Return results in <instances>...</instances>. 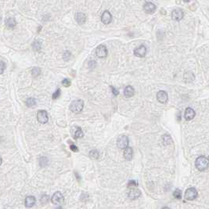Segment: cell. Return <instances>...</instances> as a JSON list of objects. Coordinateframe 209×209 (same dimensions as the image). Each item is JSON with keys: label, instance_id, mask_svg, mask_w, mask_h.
<instances>
[{"label": "cell", "instance_id": "6da1fadb", "mask_svg": "<svg viewBox=\"0 0 209 209\" xmlns=\"http://www.w3.org/2000/svg\"><path fill=\"white\" fill-rule=\"evenodd\" d=\"M196 167L199 171H205L208 169L209 165V159L205 156H201L196 160Z\"/></svg>", "mask_w": 209, "mask_h": 209}, {"label": "cell", "instance_id": "7a4b0ae2", "mask_svg": "<svg viewBox=\"0 0 209 209\" xmlns=\"http://www.w3.org/2000/svg\"><path fill=\"white\" fill-rule=\"evenodd\" d=\"M84 107V102L82 100H74L70 105V110L73 113H80Z\"/></svg>", "mask_w": 209, "mask_h": 209}, {"label": "cell", "instance_id": "3957f363", "mask_svg": "<svg viewBox=\"0 0 209 209\" xmlns=\"http://www.w3.org/2000/svg\"><path fill=\"white\" fill-rule=\"evenodd\" d=\"M117 146L119 149H125L128 146V138L125 135H122L117 140Z\"/></svg>", "mask_w": 209, "mask_h": 209}, {"label": "cell", "instance_id": "277c9868", "mask_svg": "<svg viewBox=\"0 0 209 209\" xmlns=\"http://www.w3.org/2000/svg\"><path fill=\"white\" fill-rule=\"evenodd\" d=\"M185 198L187 200V201H193L197 198V190L191 187V188H188V189L186 190L184 195Z\"/></svg>", "mask_w": 209, "mask_h": 209}, {"label": "cell", "instance_id": "5b68a950", "mask_svg": "<svg viewBox=\"0 0 209 209\" xmlns=\"http://www.w3.org/2000/svg\"><path fill=\"white\" fill-rule=\"evenodd\" d=\"M37 119L42 124L47 123L49 121V118H48V114H47L46 110H39L37 113Z\"/></svg>", "mask_w": 209, "mask_h": 209}, {"label": "cell", "instance_id": "8992f818", "mask_svg": "<svg viewBox=\"0 0 209 209\" xmlns=\"http://www.w3.org/2000/svg\"><path fill=\"white\" fill-rule=\"evenodd\" d=\"M51 201H52V203L53 205H61L63 202V194L60 191H57V192L53 193V195L52 196Z\"/></svg>", "mask_w": 209, "mask_h": 209}, {"label": "cell", "instance_id": "52a82bcc", "mask_svg": "<svg viewBox=\"0 0 209 209\" xmlns=\"http://www.w3.org/2000/svg\"><path fill=\"white\" fill-rule=\"evenodd\" d=\"M183 16H184V13L181 9L178 8L174 10L172 12V14H171V16H172V19L175 21H179L182 19L183 18Z\"/></svg>", "mask_w": 209, "mask_h": 209}, {"label": "cell", "instance_id": "ba28073f", "mask_svg": "<svg viewBox=\"0 0 209 209\" xmlns=\"http://www.w3.org/2000/svg\"><path fill=\"white\" fill-rule=\"evenodd\" d=\"M96 54L100 58H105L107 56V49L104 45H100L96 49Z\"/></svg>", "mask_w": 209, "mask_h": 209}, {"label": "cell", "instance_id": "9c48e42d", "mask_svg": "<svg viewBox=\"0 0 209 209\" xmlns=\"http://www.w3.org/2000/svg\"><path fill=\"white\" fill-rule=\"evenodd\" d=\"M157 99L161 104H165L168 101V99H169L168 93L165 91L160 90L157 93Z\"/></svg>", "mask_w": 209, "mask_h": 209}, {"label": "cell", "instance_id": "30bf717a", "mask_svg": "<svg viewBox=\"0 0 209 209\" xmlns=\"http://www.w3.org/2000/svg\"><path fill=\"white\" fill-rule=\"evenodd\" d=\"M146 53V48L145 46L142 45L139 46L138 48L135 49L134 55L137 57H144Z\"/></svg>", "mask_w": 209, "mask_h": 209}, {"label": "cell", "instance_id": "8fae6325", "mask_svg": "<svg viewBox=\"0 0 209 209\" xmlns=\"http://www.w3.org/2000/svg\"><path fill=\"white\" fill-rule=\"evenodd\" d=\"M140 195H141V192H140V190L136 189V187L131 188V190H130L128 193V197L132 200L137 199V198H139L140 197Z\"/></svg>", "mask_w": 209, "mask_h": 209}, {"label": "cell", "instance_id": "7c38bea8", "mask_svg": "<svg viewBox=\"0 0 209 209\" xmlns=\"http://www.w3.org/2000/svg\"><path fill=\"white\" fill-rule=\"evenodd\" d=\"M143 10L146 13H153L155 12L156 10V6H155L153 2H146L144 5H143Z\"/></svg>", "mask_w": 209, "mask_h": 209}, {"label": "cell", "instance_id": "4fadbf2b", "mask_svg": "<svg viewBox=\"0 0 209 209\" xmlns=\"http://www.w3.org/2000/svg\"><path fill=\"white\" fill-rule=\"evenodd\" d=\"M112 20V15L109 11H104L101 16V21L104 25H109Z\"/></svg>", "mask_w": 209, "mask_h": 209}, {"label": "cell", "instance_id": "5bb4252c", "mask_svg": "<svg viewBox=\"0 0 209 209\" xmlns=\"http://www.w3.org/2000/svg\"><path fill=\"white\" fill-rule=\"evenodd\" d=\"M196 115V113H195L194 110L192 109L190 107H187L185 110L184 114V118L187 121H190V120L193 119Z\"/></svg>", "mask_w": 209, "mask_h": 209}, {"label": "cell", "instance_id": "9a60e30c", "mask_svg": "<svg viewBox=\"0 0 209 209\" xmlns=\"http://www.w3.org/2000/svg\"><path fill=\"white\" fill-rule=\"evenodd\" d=\"M75 20H76V21H77L78 25H83V24L85 23V21H86V16H85V14L83 13L78 12L75 14Z\"/></svg>", "mask_w": 209, "mask_h": 209}, {"label": "cell", "instance_id": "2e32d148", "mask_svg": "<svg viewBox=\"0 0 209 209\" xmlns=\"http://www.w3.org/2000/svg\"><path fill=\"white\" fill-rule=\"evenodd\" d=\"M35 202H36V199L35 197L33 196H28L25 198V205L27 208H31L35 205Z\"/></svg>", "mask_w": 209, "mask_h": 209}, {"label": "cell", "instance_id": "e0dca14e", "mask_svg": "<svg viewBox=\"0 0 209 209\" xmlns=\"http://www.w3.org/2000/svg\"><path fill=\"white\" fill-rule=\"evenodd\" d=\"M74 133H73V138L75 139V140H77V139H79L81 138V137H83L84 136V133H83V131L81 130V128H80V127H75L74 128Z\"/></svg>", "mask_w": 209, "mask_h": 209}, {"label": "cell", "instance_id": "ac0fdd59", "mask_svg": "<svg viewBox=\"0 0 209 209\" xmlns=\"http://www.w3.org/2000/svg\"><path fill=\"white\" fill-rule=\"evenodd\" d=\"M132 156H133V150H132V147H126L124 151V157L127 160H131L132 158Z\"/></svg>", "mask_w": 209, "mask_h": 209}, {"label": "cell", "instance_id": "d6986e66", "mask_svg": "<svg viewBox=\"0 0 209 209\" xmlns=\"http://www.w3.org/2000/svg\"><path fill=\"white\" fill-rule=\"evenodd\" d=\"M134 89L131 86V85H128L126 86L125 89L124 90V95L125 97H132V96L134 95Z\"/></svg>", "mask_w": 209, "mask_h": 209}, {"label": "cell", "instance_id": "ffe728a7", "mask_svg": "<svg viewBox=\"0 0 209 209\" xmlns=\"http://www.w3.org/2000/svg\"><path fill=\"white\" fill-rule=\"evenodd\" d=\"M16 25V20H15L13 17H9V18H7V20H6V25L8 28H10V29L14 28Z\"/></svg>", "mask_w": 209, "mask_h": 209}, {"label": "cell", "instance_id": "44dd1931", "mask_svg": "<svg viewBox=\"0 0 209 209\" xmlns=\"http://www.w3.org/2000/svg\"><path fill=\"white\" fill-rule=\"evenodd\" d=\"M89 156L91 159H93V160H96L100 157V154H99V151L96 150H92L91 151L89 154Z\"/></svg>", "mask_w": 209, "mask_h": 209}, {"label": "cell", "instance_id": "7402d4cb", "mask_svg": "<svg viewBox=\"0 0 209 209\" xmlns=\"http://www.w3.org/2000/svg\"><path fill=\"white\" fill-rule=\"evenodd\" d=\"M162 143L164 145H169L172 143V137L170 135L165 134L162 136Z\"/></svg>", "mask_w": 209, "mask_h": 209}, {"label": "cell", "instance_id": "603a6c76", "mask_svg": "<svg viewBox=\"0 0 209 209\" xmlns=\"http://www.w3.org/2000/svg\"><path fill=\"white\" fill-rule=\"evenodd\" d=\"M39 163L41 167L47 166L49 164V159L47 158L46 157H42L39 158Z\"/></svg>", "mask_w": 209, "mask_h": 209}, {"label": "cell", "instance_id": "cb8c5ba5", "mask_svg": "<svg viewBox=\"0 0 209 209\" xmlns=\"http://www.w3.org/2000/svg\"><path fill=\"white\" fill-rule=\"evenodd\" d=\"M25 104L28 107H35L36 105V100L35 98H28L25 102Z\"/></svg>", "mask_w": 209, "mask_h": 209}, {"label": "cell", "instance_id": "d4e9b609", "mask_svg": "<svg viewBox=\"0 0 209 209\" xmlns=\"http://www.w3.org/2000/svg\"><path fill=\"white\" fill-rule=\"evenodd\" d=\"M184 79L186 80L187 82H191V81L194 80V75L190 72H187V73L185 74Z\"/></svg>", "mask_w": 209, "mask_h": 209}, {"label": "cell", "instance_id": "484cf974", "mask_svg": "<svg viewBox=\"0 0 209 209\" xmlns=\"http://www.w3.org/2000/svg\"><path fill=\"white\" fill-rule=\"evenodd\" d=\"M32 47L35 51H39L42 49V43L39 41H35L32 44Z\"/></svg>", "mask_w": 209, "mask_h": 209}, {"label": "cell", "instance_id": "4316f807", "mask_svg": "<svg viewBox=\"0 0 209 209\" xmlns=\"http://www.w3.org/2000/svg\"><path fill=\"white\" fill-rule=\"evenodd\" d=\"M41 74V69L39 67H34L32 70H31V75H33V77H37L39 76Z\"/></svg>", "mask_w": 209, "mask_h": 209}, {"label": "cell", "instance_id": "83f0119b", "mask_svg": "<svg viewBox=\"0 0 209 209\" xmlns=\"http://www.w3.org/2000/svg\"><path fill=\"white\" fill-rule=\"evenodd\" d=\"M173 196H174L175 198H176V199H181V197H182V191L178 189L175 190L174 191V193H173Z\"/></svg>", "mask_w": 209, "mask_h": 209}, {"label": "cell", "instance_id": "f1b7e54d", "mask_svg": "<svg viewBox=\"0 0 209 209\" xmlns=\"http://www.w3.org/2000/svg\"><path fill=\"white\" fill-rule=\"evenodd\" d=\"M137 186H138V184H137V183H136V181L131 180L128 183V186H127V187L131 189V188H134V187H136Z\"/></svg>", "mask_w": 209, "mask_h": 209}, {"label": "cell", "instance_id": "f546056e", "mask_svg": "<svg viewBox=\"0 0 209 209\" xmlns=\"http://www.w3.org/2000/svg\"><path fill=\"white\" fill-rule=\"evenodd\" d=\"M60 89H57V91L55 92L53 94V100H57V99H58V98L60 97Z\"/></svg>", "mask_w": 209, "mask_h": 209}, {"label": "cell", "instance_id": "4dcf8cb0", "mask_svg": "<svg viewBox=\"0 0 209 209\" xmlns=\"http://www.w3.org/2000/svg\"><path fill=\"white\" fill-rule=\"evenodd\" d=\"M49 196L48 195H43L42 197H41V202L43 204H46V203H47L48 202V201H49Z\"/></svg>", "mask_w": 209, "mask_h": 209}, {"label": "cell", "instance_id": "1f68e13d", "mask_svg": "<svg viewBox=\"0 0 209 209\" xmlns=\"http://www.w3.org/2000/svg\"><path fill=\"white\" fill-rule=\"evenodd\" d=\"M62 85L66 88L69 87L70 85H71V81H70L69 79H67V78H64V79L62 81Z\"/></svg>", "mask_w": 209, "mask_h": 209}, {"label": "cell", "instance_id": "d6a6232c", "mask_svg": "<svg viewBox=\"0 0 209 209\" xmlns=\"http://www.w3.org/2000/svg\"><path fill=\"white\" fill-rule=\"evenodd\" d=\"M6 69V63L3 61H0V75H2Z\"/></svg>", "mask_w": 209, "mask_h": 209}, {"label": "cell", "instance_id": "836d02e7", "mask_svg": "<svg viewBox=\"0 0 209 209\" xmlns=\"http://www.w3.org/2000/svg\"><path fill=\"white\" fill-rule=\"evenodd\" d=\"M70 149H71V151H73V152H78V148L74 144H71V146H70Z\"/></svg>", "mask_w": 209, "mask_h": 209}, {"label": "cell", "instance_id": "e575fe53", "mask_svg": "<svg viewBox=\"0 0 209 209\" xmlns=\"http://www.w3.org/2000/svg\"><path fill=\"white\" fill-rule=\"evenodd\" d=\"M110 88H111L112 93H113V94H114V96H118V94H119V91H118L117 89H115V88L113 87V86H110Z\"/></svg>", "mask_w": 209, "mask_h": 209}, {"label": "cell", "instance_id": "d590c367", "mask_svg": "<svg viewBox=\"0 0 209 209\" xmlns=\"http://www.w3.org/2000/svg\"><path fill=\"white\" fill-rule=\"evenodd\" d=\"M75 175H76V177H77L78 180L79 181L80 180V176H79V175H78V174L77 172H75Z\"/></svg>", "mask_w": 209, "mask_h": 209}, {"label": "cell", "instance_id": "8d00e7d4", "mask_svg": "<svg viewBox=\"0 0 209 209\" xmlns=\"http://www.w3.org/2000/svg\"><path fill=\"white\" fill-rule=\"evenodd\" d=\"M2 157H0V165H1V164H2Z\"/></svg>", "mask_w": 209, "mask_h": 209}, {"label": "cell", "instance_id": "74e56055", "mask_svg": "<svg viewBox=\"0 0 209 209\" xmlns=\"http://www.w3.org/2000/svg\"><path fill=\"white\" fill-rule=\"evenodd\" d=\"M161 209H170L169 208H168V207H164V208H162Z\"/></svg>", "mask_w": 209, "mask_h": 209}, {"label": "cell", "instance_id": "f35d334b", "mask_svg": "<svg viewBox=\"0 0 209 209\" xmlns=\"http://www.w3.org/2000/svg\"><path fill=\"white\" fill-rule=\"evenodd\" d=\"M185 2H190V0H183Z\"/></svg>", "mask_w": 209, "mask_h": 209}, {"label": "cell", "instance_id": "ab89813d", "mask_svg": "<svg viewBox=\"0 0 209 209\" xmlns=\"http://www.w3.org/2000/svg\"><path fill=\"white\" fill-rule=\"evenodd\" d=\"M57 209H62V208H61V207H59V208H57Z\"/></svg>", "mask_w": 209, "mask_h": 209}]
</instances>
